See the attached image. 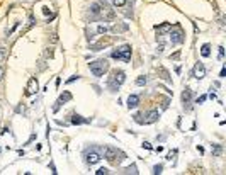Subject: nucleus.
I'll return each instance as SVG.
<instances>
[{
	"mask_svg": "<svg viewBox=\"0 0 226 175\" xmlns=\"http://www.w3.org/2000/svg\"><path fill=\"white\" fill-rule=\"evenodd\" d=\"M160 119V112L156 111V109H153V111L146 112V119H145V124H153V122H156Z\"/></svg>",
	"mask_w": 226,
	"mask_h": 175,
	"instance_id": "nucleus-12",
	"label": "nucleus"
},
{
	"mask_svg": "<svg viewBox=\"0 0 226 175\" xmlns=\"http://www.w3.org/2000/svg\"><path fill=\"white\" fill-rule=\"evenodd\" d=\"M178 56H180V51H177V53H173L170 58H172V60H178Z\"/></svg>",
	"mask_w": 226,
	"mask_h": 175,
	"instance_id": "nucleus-35",
	"label": "nucleus"
},
{
	"mask_svg": "<svg viewBox=\"0 0 226 175\" xmlns=\"http://www.w3.org/2000/svg\"><path fill=\"white\" fill-rule=\"evenodd\" d=\"M127 29H129V25H127V24H116V25H112V27H109V31L119 34V32H126Z\"/></svg>",
	"mask_w": 226,
	"mask_h": 175,
	"instance_id": "nucleus-15",
	"label": "nucleus"
},
{
	"mask_svg": "<svg viewBox=\"0 0 226 175\" xmlns=\"http://www.w3.org/2000/svg\"><path fill=\"white\" fill-rule=\"evenodd\" d=\"M0 153H2V146H0Z\"/></svg>",
	"mask_w": 226,
	"mask_h": 175,
	"instance_id": "nucleus-43",
	"label": "nucleus"
},
{
	"mask_svg": "<svg viewBox=\"0 0 226 175\" xmlns=\"http://www.w3.org/2000/svg\"><path fill=\"white\" fill-rule=\"evenodd\" d=\"M211 151H213L214 156H219L221 153H223V146H221V145H218V143H214L213 148H211Z\"/></svg>",
	"mask_w": 226,
	"mask_h": 175,
	"instance_id": "nucleus-17",
	"label": "nucleus"
},
{
	"mask_svg": "<svg viewBox=\"0 0 226 175\" xmlns=\"http://www.w3.org/2000/svg\"><path fill=\"white\" fill-rule=\"evenodd\" d=\"M89 122H92V119H87V117H82V116H78V114H73L71 116L70 124H89Z\"/></svg>",
	"mask_w": 226,
	"mask_h": 175,
	"instance_id": "nucleus-13",
	"label": "nucleus"
},
{
	"mask_svg": "<svg viewBox=\"0 0 226 175\" xmlns=\"http://www.w3.org/2000/svg\"><path fill=\"white\" fill-rule=\"evenodd\" d=\"M143 148H146V150H151L153 146H151L150 143H148V141H145V143H143Z\"/></svg>",
	"mask_w": 226,
	"mask_h": 175,
	"instance_id": "nucleus-36",
	"label": "nucleus"
},
{
	"mask_svg": "<svg viewBox=\"0 0 226 175\" xmlns=\"http://www.w3.org/2000/svg\"><path fill=\"white\" fill-rule=\"evenodd\" d=\"M19 21H16V22H14V25H12V27H10V29H7V31H5V36H7V38H9V36H12L14 34V31H16V29L17 27H19Z\"/></svg>",
	"mask_w": 226,
	"mask_h": 175,
	"instance_id": "nucleus-20",
	"label": "nucleus"
},
{
	"mask_svg": "<svg viewBox=\"0 0 226 175\" xmlns=\"http://www.w3.org/2000/svg\"><path fill=\"white\" fill-rule=\"evenodd\" d=\"M90 21H97L104 16V9L99 5V3H90Z\"/></svg>",
	"mask_w": 226,
	"mask_h": 175,
	"instance_id": "nucleus-10",
	"label": "nucleus"
},
{
	"mask_svg": "<svg viewBox=\"0 0 226 175\" xmlns=\"http://www.w3.org/2000/svg\"><path fill=\"white\" fill-rule=\"evenodd\" d=\"M34 140H36V134H31V138H29V140H27V143H25V145L32 143V141H34Z\"/></svg>",
	"mask_w": 226,
	"mask_h": 175,
	"instance_id": "nucleus-39",
	"label": "nucleus"
},
{
	"mask_svg": "<svg viewBox=\"0 0 226 175\" xmlns=\"http://www.w3.org/2000/svg\"><path fill=\"white\" fill-rule=\"evenodd\" d=\"M89 70L90 73L94 76H104V73L109 70V61L105 60V58H102V60H97V61H92V63H89Z\"/></svg>",
	"mask_w": 226,
	"mask_h": 175,
	"instance_id": "nucleus-5",
	"label": "nucleus"
},
{
	"mask_svg": "<svg viewBox=\"0 0 226 175\" xmlns=\"http://www.w3.org/2000/svg\"><path fill=\"white\" fill-rule=\"evenodd\" d=\"M124 173H138V167L136 165L127 167V168H124Z\"/></svg>",
	"mask_w": 226,
	"mask_h": 175,
	"instance_id": "nucleus-24",
	"label": "nucleus"
},
{
	"mask_svg": "<svg viewBox=\"0 0 226 175\" xmlns=\"http://www.w3.org/2000/svg\"><path fill=\"white\" fill-rule=\"evenodd\" d=\"M138 104H140V95L131 94V95L127 97V109H136Z\"/></svg>",
	"mask_w": 226,
	"mask_h": 175,
	"instance_id": "nucleus-14",
	"label": "nucleus"
},
{
	"mask_svg": "<svg viewBox=\"0 0 226 175\" xmlns=\"http://www.w3.org/2000/svg\"><path fill=\"white\" fill-rule=\"evenodd\" d=\"M175 156H177V150H172V151H168V155H167V160H168V162H172Z\"/></svg>",
	"mask_w": 226,
	"mask_h": 175,
	"instance_id": "nucleus-26",
	"label": "nucleus"
},
{
	"mask_svg": "<svg viewBox=\"0 0 226 175\" xmlns=\"http://www.w3.org/2000/svg\"><path fill=\"white\" fill-rule=\"evenodd\" d=\"M34 22H36V19H34V16L31 14V16H29V24H27V29H29V27H32V25H34Z\"/></svg>",
	"mask_w": 226,
	"mask_h": 175,
	"instance_id": "nucleus-30",
	"label": "nucleus"
},
{
	"mask_svg": "<svg viewBox=\"0 0 226 175\" xmlns=\"http://www.w3.org/2000/svg\"><path fill=\"white\" fill-rule=\"evenodd\" d=\"M3 73H5V68H3L2 65H0V80L3 78Z\"/></svg>",
	"mask_w": 226,
	"mask_h": 175,
	"instance_id": "nucleus-37",
	"label": "nucleus"
},
{
	"mask_svg": "<svg viewBox=\"0 0 226 175\" xmlns=\"http://www.w3.org/2000/svg\"><path fill=\"white\" fill-rule=\"evenodd\" d=\"M100 158H102V148L90 146V148H87V150L83 151V162H85V165H89V167L99 163Z\"/></svg>",
	"mask_w": 226,
	"mask_h": 175,
	"instance_id": "nucleus-3",
	"label": "nucleus"
},
{
	"mask_svg": "<svg viewBox=\"0 0 226 175\" xmlns=\"http://www.w3.org/2000/svg\"><path fill=\"white\" fill-rule=\"evenodd\" d=\"M162 170H163V165H155V167H153V173H155V175H160V173H162Z\"/></svg>",
	"mask_w": 226,
	"mask_h": 175,
	"instance_id": "nucleus-27",
	"label": "nucleus"
},
{
	"mask_svg": "<svg viewBox=\"0 0 226 175\" xmlns=\"http://www.w3.org/2000/svg\"><path fill=\"white\" fill-rule=\"evenodd\" d=\"M102 153H104V158L107 160L109 163L116 165V167H119L122 162H124V158H126V153L121 151V150H118V148H114V146L102 148Z\"/></svg>",
	"mask_w": 226,
	"mask_h": 175,
	"instance_id": "nucleus-1",
	"label": "nucleus"
},
{
	"mask_svg": "<svg viewBox=\"0 0 226 175\" xmlns=\"http://www.w3.org/2000/svg\"><path fill=\"white\" fill-rule=\"evenodd\" d=\"M168 102H170L168 97H167V99H162V109H167V107H168Z\"/></svg>",
	"mask_w": 226,
	"mask_h": 175,
	"instance_id": "nucleus-33",
	"label": "nucleus"
},
{
	"mask_svg": "<svg viewBox=\"0 0 226 175\" xmlns=\"http://www.w3.org/2000/svg\"><path fill=\"white\" fill-rule=\"evenodd\" d=\"M206 99H207L206 95H201V97H199V99H197V104H202V102L206 100Z\"/></svg>",
	"mask_w": 226,
	"mask_h": 175,
	"instance_id": "nucleus-38",
	"label": "nucleus"
},
{
	"mask_svg": "<svg viewBox=\"0 0 226 175\" xmlns=\"http://www.w3.org/2000/svg\"><path fill=\"white\" fill-rule=\"evenodd\" d=\"M71 99H73V95H71V94L68 92V90H65V92L56 99V102H54V105H53V112H58V111L61 109V105L67 104V102H70Z\"/></svg>",
	"mask_w": 226,
	"mask_h": 175,
	"instance_id": "nucleus-7",
	"label": "nucleus"
},
{
	"mask_svg": "<svg viewBox=\"0 0 226 175\" xmlns=\"http://www.w3.org/2000/svg\"><path fill=\"white\" fill-rule=\"evenodd\" d=\"M100 3L104 5V9H109V0H100Z\"/></svg>",
	"mask_w": 226,
	"mask_h": 175,
	"instance_id": "nucleus-34",
	"label": "nucleus"
},
{
	"mask_svg": "<svg viewBox=\"0 0 226 175\" xmlns=\"http://www.w3.org/2000/svg\"><path fill=\"white\" fill-rule=\"evenodd\" d=\"M95 173H97V175H107V173H109V170H107V168H104V167H100V168L97 170Z\"/></svg>",
	"mask_w": 226,
	"mask_h": 175,
	"instance_id": "nucleus-28",
	"label": "nucleus"
},
{
	"mask_svg": "<svg viewBox=\"0 0 226 175\" xmlns=\"http://www.w3.org/2000/svg\"><path fill=\"white\" fill-rule=\"evenodd\" d=\"M218 51H219L218 58H219V60H223V58H224V48H223V46H219V48H218Z\"/></svg>",
	"mask_w": 226,
	"mask_h": 175,
	"instance_id": "nucleus-31",
	"label": "nucleus"
},
{
	"mask_svg": "<svg viewBox=\"0 0 226 175\" xmlns=\"http://www.w3.org/2000/svg\"><path fill=\"white\" fill-rule=\"evenodd\" d=\"M39 90V85H38V78H34V76H31L27 82V87H25V95H34V94H38Z\"/></svg>",
	"mask_w": 226,
	"mask_h": 175,
	"instance_id": "nucleus-11",
	"label": "nucleus"
},
{
	"mask_svg": "<svg viewBox=\"0 0 226 175\" xmlns=\"http://www.w3.org/2000/svg\"><path fill=\"white\" fill-rule=\"evenodd\" d=\"M168 36H170V43L172 44H182L184 43V32H182V29H172V31L168 32Z\"/></svg>",
	"mask_w": 226,
	"mask_h": 175,
	"instance_id": "nucleus-8",
	"label": "nucleus"
},
{
	"mask_svg": "<svg viewBox=\"0 0 226 175\" xmlns=\"http://www.w3.org/2000/svg\"><path fill=\"white\" fill-rule=\"evenodd\" d=\"M163 49H165V43H160V44L156 46V53L162 54V53H163Z\"/></svg>",
	"mask_w": 226,
	"mask_h": 175,
	"instance_id": "nucleus-29",
	"label": "nucleus"
},
{
	"mask_svg": "<svg viewBox=\"0 0 226 175\" xmlns=\"http://www.w3.org/2000/svg\"><path fill=\"white\" fill-rule=\"evenodd\" d=\"M7 56V48L5 46H0V61H3Z\"/></svg>",
	"mask_w": 226,
	"mask_h": 175,
	"instance_id": "nucleus-25",
	"label": "nucleus"
},
{
	"mask_svg": "<svg viewBox=\"0 0 226 175\" xmlns=\"http://www.w3.org/2000/svg\"><path fill=\"white\" fill-rule=\"evenodd\" d=\"M219 76H221V78H223V76H226V70H224V68H221V73H219Z\"/></svg>",
	"mask_w": 226,
	"mask_h": 175,
	"instance_id": "nucleus-42",
	"label": "nucleus"
},
{
	"mask_svg": "<svg viewBox=\"0 0 226 175\" xmlns=\"http://www.w3.org/2000/svg\"><path fill=\"white\" fill-rule=\"evenodd\" d=\"M129 3V0H112V5H116V7H124Z\"/></svg>",
	"mask_w": 226,
	"mask_h": 175,
	"instance_id": "nucleus-23",
	"label": "nucleus"
},
{
	"mask_svg": "<svg viewBox=\"0 0 226 175\" xmlns=\"http://www.w3.org/2000/svg\"><path fill=\"white\" fill-rule=\"evenodd\" d=\"M146 83H148V78H146L145 75H140V76L136 78V85H138V87H143V85H146Z\"/></svg>",
	"mask_w": 226,
	"mask_h": 175,
	"instance_id": "nucleus-19",
	"label": "nucleus"
},
{
	"mask_svg": "<svg viewBox=\"0 0 226 175\" xmlns=\"http://www.w3.org/2000/svg\"><path fill=\"white\" fill-rule=\"evenodd\" d=\"M16 112H24V105H17V107H16Z\"/></svg>",
	"mask_w": 226,
	"mask_h": 175,
	"instance_id": "nucleus-40",
	"label": "nucleus"
},
{
	"mask_svg": "<svg viewBox=\"0 0 226 175\" xmlns=\"http://www.w3.org/2000/svg\"><path fill=\"white\" fill-rule=\"evenodd\" d=\"M133 117H134V122H138V124H145V119H143V114H141V112L134 114Z\"/></svg>",
	"mask_w": 226,
	"mask_h": 175,
	"instance_id": "nucleus-22",
	"label": "nucleus"
},
{
	"mask_svg": "<svg viewBox=\"0 0 226 175\" xmlns=\"http://www.w3.org/2000/svg\"><path fill=\"white\" fill-rule=\"evenodd\" d=\"M126 80V73L122 70H114L111 73V76L107 78V89L111 90L112 94H116L119 89H121V85L124 83Z\"/></svg>",
	"mask_w": 226,
	"mask_h": 175,
	"instance_id": "nucleus-2",
	"label": "nucleus"
},
{
	"mask_svg": "<svg viewBox=\"0 0 226 175\" xmlns=\"http://www.w3.org/2000/svg\"><path fill=\"white\" fill-rule=\"evenodd\" d=\"M192 76H194L196 80H202L204 76H206V67H204V63L197 61V63L194 65V68H192Z\"/></svg>",
	"mask_w": 226,
	"mask_h": 175,
	"instance_id": "nucleus-9",
	"label": "nucleus"
},
{
	"mask_svg": "<svg viewBox=\"0 0 226 175\" xmlns=\"http://www.w3.org/2000/svg\"><path fill=\"white\" fill-rule=\"evenodd\" d=\"M201 54L204 58H207L211 54V44L209 43H206V44H202V48H201Z\"/></svg>",
	"mask_w": 226,
	"mask_h": 175,
	"instance_id": "nucleus-18",
	"label": "nucleus"
},
{
	"mask_svg": "<svg viewBox=\"0 0 226 175\" xmlns=\"http://www.w3.org/2000/svg\"><path fill=\"white\" fill-rule=\"evenodd\" d=\"M182 105H184L185 112H189L192 109V89L191 87H185L184 92H182Z\"/></svg>",
	"mask_w": 226,
	"mask_h": 175,
	"instance_id": "nucleus-6",
	"label": "nucleus"
},
{
	"mask_svg": "<svg viewBox=\"0 0 226 175\" xmlns=\"http://www.w3.org/2000/svg\"><path fill=\"white\" fill-rule=\"evenodd\" d=\"M43 12H44L46 16H48V14H49V7H43Z\"/></svg>",
	"mask_w": 226,
	"mask_h": 175,
	"instance_id": "nucleus-41",
	"label": "nucleus"
},
{
	"mask_svg": "<svg viewBox=\"0 0 226 175\" xmlns=\"http://www.w3.org/2000/svg\"><path fill=\"white\" fill-rule=\"evenodd\" d=\"M105 32H109V27L105 24H99V25H97V34H105Z\"/></svg>",
	"mask_w": 226,
	"mask_h": 175,
	"instance_id": "nucleus-21",
	"label": "nucleus"
},
{
	"mask_svg": "<svg viewBox=\"0 0 226 175\" xmlns=\"http://www.w3.org/2000/svg\"><path fill=\"white\" fill-rule=\"evenodd\" d=\"M158 71H160V75H162V78H163V80H165V82H168V83H172V76H170V75H168V71H167V70H165V68H163V67H160V68H158Z\"/></svg>",
	"mask_w": 226,
	"mask_h": 175,
	"instance_id": "nucleus-16",
	"label": "nucleus"
},
{
	"mask_svg": "<svg viewBox=\"0 0 226 175\" xmlns=\"http://www.w3.org/2000/svg\"><path fill=\"white\" fill-rule=\"evenodd\" d=\"M78 78H80V75H71V76H70V78H68V80H67V83H73V82H75V80H78Z\"/></svg>",
	"mask_w": 226,
	"mask_h": 175,
	"instance_id": "nucleus-32",
	"label": "nucleus"
},
{
	"mask_svg": "<svg viewBox=\"0 0 226 175\" xmlns=\"http://www.w3.org/2000/svg\"><path fill=\"white\" fill-rule=\"evenodd\" d=\"M131 54H133L131 46L129 44H122V46H119V48L112 49L111 58H114V60H121V61H124V63H129V61H131Z\"/></svg>",
	"mask_w": 226,
	"mask_h": 175,
	"instance_id": "nucleus-4",
	"label": "nucleus"
}]
</instances>
